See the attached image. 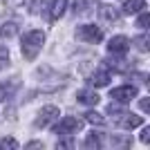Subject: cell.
Segmentation results:
<instances>
[{"label":"cell","instance_id":"obj_1","mask_svg":"<svg viewBox=\"0 0 150 150\" xmlns=\"http://www.w3.org/2000/svg\"><path fill=\"white\" fill-rule=\"evenodd\" d=\"M43 43H45V34L43 31H27L25 36H23V45H20V50H23V56L27 61H34L38 56V52L43 50Z\"/></svg>","mask_w":150,"mask_h":150},{"label":"cell","instance_id":"obj_2","mask_svg":"<svg viewBox=\"0 0 150 150\" xmlns=\"http://www.w3.org/2000/svg\"><path fill=\"white\" fill-rule=\"evenodd\" d=\"M58 114H61V110H58L56 105H45L43 110L38 112L34 125H36V128H47V125H52L54 121L58 119Z\"/></svg>","mask_w":150,"mask_h":150},{"label":"cell","instance_id":"obj_3","mask_svg":"<svg viewBox=\"0 0 150 150\" xmlns=\"http://www.w3.org/2000/svg\"><path fill=\"white\" fill-rule=\"evenodd\" d=\"M76 36L81 38L83 43H99L103 38V29L96 25H81L76 29Z\"/></svg>","mask_w":150,"mask_h":150},{"label":"cell","instance_id":"obj_4","mask_svg":"<svg viewBox=\"0 0 150 150\" xmlns=\"http://www.w3.org/2000/svg\"><path fill=\"white\" fill-rule=\"evenodd\" d=\"M83 121L76 119V117H65V119H61L56 125H54V132L56 134H72V132H79L81 130Z\"/></svg>","mask_w":150,"mask_h":150},{"label":"cell","instance_id":"obj_5","mask_svg":"<svg viewBox=\"0 0 150 150\" xmlns=\"http://www.w3.org/2000/svg\"><path fill=\"white\" fill-rule=\"evenodd\" d=\"M137 92L139 90L134 85H121V88H114L110 92V96L114 99V103H128V101H132L137 96Z\"/></svg>","mask_w":150,"mask_h":150},{"label":"cell","instance_id":"obj_6","mask_svg":"<svg viewBox=\"0 0 150 150\" xmlns=\"http://www.w3.org/2000/svg\"><path fill=\"white\" fill-rule=\"evenodd\" d=\"M130 50V40L125 36H114L110 43H108V52L110 54H125Z\"/></svg>","mask_w":150,"mask_h":150},{"label":"cell","instance_id":"obj_7","mask_svg":"<svg viewBox=\"0 0 150 150\" xmlns=\"http://www.w3.org/2000/svg\"><path fill=\"white\" fill-rule=\"evenodd\" d=\"M110 79H112V76H110L108 69H99V72H94V74L90 76L88 81L92 83L94 88H105V85H110Z\"/></svg>","mask_w":150,"mask_h":150},{"label":"cell","instance_id":"obj_8","mask_svg":"<svg viewBox=\"0 0 150 150\" xmlns=\"http://www.w3.org/2000/svg\"><path fill=\"white\" fill-rule=\"evenodd\" d=\"M76 101L83 103V105H96L101 101V96L96 92H92V90H81V92L76 94Z\"/></svg>","mask_w":150,"mask_h":150},{"label":"cell","instance_id":"obj_9","mask_svg":"<svg viewBox=\"0 0 150 150\" xmlns=\"http://www.w3.org/2000/svg\"><path fill=\"white\" fill-rule=\"evenodd\" d=\"M99 18L108 20V23H119V11H117L112 5H103L99 9Z\"/></svg>","mask_w":150,"mask_h":150},{"label":"cell","instance_id":"obj_10","mask_svg":"<svg viewBox=\"0 0 150 150\" xmlns=\"http://www.w3.org/2000/svg\"><path fill=\"white\" fill-rule=\"evenodd\" d=\"M67 9V0H52V7H50V20H58L65 13Z\"/></svg>","mask_w":150,"mask_h":150},{"label":"cell","instance_id":"obj_11","mask_svg":"<svg viewBox=\"0 0 150 150\" xmlns=\"http://www.w3.org/2000/svg\"><path fill=\"white\" fill-rule=\"evenodd\" d=\"M146 0H125L123 2V13H139L144 11Z\"/></svg>","mask_w":150,"mask_h":150},{"label":"cell","instance_id":"obj_12","mask_svg":"<svg viewBox=\"0 0 150 150\" xmlns=\"http://www.w3.org/2000/svg\"><path fill=\"white\" fill-rule=\"evenodd\" d=\"M125 114H128V112H125ZM141 123H144V119H141V117H137V114H134V117H132V114H128V117L121 121V128L132 130V128H137V125H141Z\"/></svg>","mask_w":150,"mask_h":150},{"label":"cell","instance_id":"obj_13","mask_svg":"<svg viewBox=\"0 0 150 150\" xmlns=\"http://www.w3.org/2000/svg\"><path fill=\"white\" fill-rule=\"evenodd\" d=\"M18 85H20L18 81H13L11 85H7V83H2V85H0V99H7V96H11V94L16 92V90H18Z\"/></svg>","mask_w":150,"mask_h":150},{"label":"cell","instance_id":"obj_14","mask_svg":"<svg viewBox=\"0 0 150 150\" xmlns=\"http://www.w3.org/2000/svg\"><path fill=\"white\" fill-rule=\"evenodd\" d=\"M16 31H18V25H16V23H5V25L0 27V36L2 38H11Z\"/></svg>","mask_w":150,"mask_h":150},{"label":"cell","instance_id":"obj_15","mask_svg":"<svg viewBox=\"0 0 150 150\" xmlns=\"http://www.w3.org/2000/svg\"><path fill=\"white\" fill-rule=\"evenodd\" d=\"M85 146H88V148H101V134L90 132L88 139H85Z\"/></svg>","mask_w":150,"mask_h":150},{"label":"cell","instance_id":"obj_16","mask_svg":"<svg viewBox=\"0 0 150 150\" xmlns=\"http://www.w3.org/2000/svg\"><path fill=\"white\" fill-rule=\"evenodd\" d=\"M85 119H88L90 123H94V125H103V123H105V119H103L99 112H88V114H85Z\"/></svg>","mask_w":150,"mask_h":150},{"label":"cell","instance_id":"obj_17","mask_svg":"<svg viewBox=\"0 0 150 150\" xmlns=\"http://www.w3.org/2000/svg\"><path fill=\"white\" fill-rule=\"evenodd\" d=\"M7 65H9V50L0 45V72H2Z\"/></svg>","mask_w":150,"mask_h":150},{"label":"cell","instance_id":"obj_18","mask_svg":"<svg viewBox=\"0 0 150 150\" xmlns=\"http://www.w3.org/2000/svg\"><path fill=\"white\" fill-rule=\"evenodd\" d=\"M108 114H112V117H123L125 110H123L121 105H114V103H110V105H108Z\"/></svg>","mask_w":150,"mask_h":150},{"label":"cell","instance_id":"obj_19","mask_svg":"<svg viewBox=\"0 0 150 150\" xmlns=\"http://www.w3.org/2000/svg\"><path fill=\"white\" fill-rule=\"evenodd\" d=\"M5 148H18V141L11 137H5L2 141H0V150H5Z\"/></svg>","mask_w":150,"mask_h":150},{"label":"cell","instance_id":"obj_20","mask_svg":"<svg viewBox=\"0 0 150 150\" xmlns=\"http://www.w3.org/2000/svg\"><path fill=\"white\" fill-rule=\"evenodd\" d=\"M137 25L141 27V29H148V27H150V13L148 11H144L141 16H139V23H137Z\"/></svg>","mask_w":150,"mask_h":150},{"label":"cell","instance_id":"obj_21","mask_svg":"<svg viewBox=\"0 0 150 150\" xmlns=\"http://www.w3.org/2000/svg\"><path fill=\"white\" fill-rule=\"evenodd\" d=\"M134 43H137V47H139L141 52H148V36H146V34H144V36H139Z\"/></svg>","mask_w":150,"mask_h":150},{"label":"cell","instance_id":"obj_22","mask_svg":"<svg viewBox=\"0 0 150 150\" xmlns=\"http://www.w3.org/2000/svg\"><path fill=\"white\" fill-rule=\"evenodd\" d=\"M58 148H74V139H65V141H58Z\"/></svg>","mask_w":150,"mask_h":150},{"label":"cell","instance_id":"obj_23","mask_svg":"<svg viewBox=\"0 0 150 150\" xmlns=\"http://www.w3.org/2000/svg\"><path fill=\"white\" fill-rule=\"evenodd\" d=\"M141 141H144V144L150 141V128H144V132H141Z\"/></svg>","mask_w":150,"mask_h":150},{"label":"cell","instance_id":"obj_24","mask_svg":"<svg viewBox=\"0 0 150 150\" xmlns=\"http://www.w3.org/2000/svg\"><path fill=\"white\" fill-rule=\"evenodd\" d=\"M40 2H43V0H34V2H31V11H34V13L40 11Z\"/></svg>","mask_w":150,"mask_h":150},{"label":"cell","instance_id":"obj_25","mask_svg":"<svg viewBox=\"0 0 150 150\" xmlns=\"http://www.w3.org/2000/svg\"><path fill=\"white\" fill-rule=\"evenodd\" d=\"M139 105H141V110H144V112H148V108H150V101H148V99H141V103H139Z\"/></svg>","mask_w":150,"mask_h":150},{"label":"cell","instance_id":"obj_26","mask_svg":"<svg viewBox=\"0 0 150 150\" xmlns=\"http://www.w3.org/2000/svg\"><path fill=\"white\" fill-rule=\"evenodd\" d=\"M29 148H43V144H38V141H31Z\"/></svg>","mask_w":150,"mask_h":150}]
</instances>
